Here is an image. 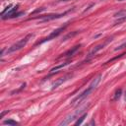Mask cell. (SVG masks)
<instances>
[{"label": "cell", "mask_w": 126, "mask_h": 126, "mask_svg": "<svg viewBox=\"0 0 126 126\" xmlns=\"http://www.w3.org/2000/svg\"><path fill=\"white\" fill-rule=\"evenodd\" d=\"M101 78H102V75H98L97 77H96L93 81H92V83L90 84V86L88 87V89L87 90H85V91L83 92V93H81L78 97H76L73 101H72V104H75L76 103H80V102H82L85 97H87L90 94H91L94 90L97 87V85H98V83L101 82Z\"/></svg>", "instance_id": "6da1fadb"}, {"label": "cell", "mask_w": 126, "mask_h": 126, "mask_svg": "<svg viewBox=\"0 0 126 126\" xmlns=\"http://www.w3.org/2000/svg\"><path fill=\"white\" fill-rule=\"evenodd\" d=\"M33 35H34L33 34H28V35H26L24 39L20 40L19 41H17L16 43H14L11 47H9L8 50H7V52H8V53H11V52H14V51H17V50L22 49V48L26 46V44L28 43V41L30 40V39L33 38Z\"/></svg>", "instance_id": "7a4b0ae2"}, {"label": "cell", "mask_w": 126, "mask_h": 126, "mask_svg": "<svg viewBox=\"0 0 126 126\" xmlns=\"http://www.w3.org/2000/svg\"><path fill=\"white\" fill-rule=\"evenodd\" d=\"M66 26L67 25H65V26H63V27H61V28H58V29H56V30H54L53 31L48 37H46V39H43L41 41H40L39 42V44H41V43H43V42H46V41H48V40H51L52 39H54V38H56V37H58V35L65 30V28H66Z\"/></svg>", "instance_id": "3957f363"}, {"label": "cell", "mask_w": 126, "mask_h": 126, "mask_svg": "<svg viewBox=\"0 0 126 126\" xmlns=\"http://www.w3.org/2000/svg\"><path fill=\"white\" fill-rule=\"evenodd\" d=\"M68 12H65L63 14H50L47 16H42L40 22H47V21H51V20H54V19H58V18H61L62 16H64L65 14H67Z\"/></svg>", "instance_id": "277c9868"}, {"label": "cell", "mask_w": 126, "mask_h": 126, "mask_svg": "<svg viewBox=\"0 0 126 126\" xmlns=\"http://www.w3.org/2000/svg\"><path fill=\"white\" fill-rule=\"evenodd\" d=\"M111 40H112V38H110V39H107V40H106V41H104V42H103V43H101V44H98V46H97L96 47H94V48H93V50H92L91 52H90V54H89V55H90V56H93V55H95L97 51H100L101 49H103V47L106 46V44L109 43V41H111Z\"/></svg>", "instance_id": "5b68a950"}, {"label": "cell", "mask_w": 126, "mask_h": 126, "mask_svg": "<svg viewBox=\"0 0 126 126\" xmlns=\"http://www.w3.org/2000/svg\"><path fill=\"white\" fill-rule=\"evenodd\" d=\"M68 78H70V75H67V76H64V77H61V78H59L58 80H56L54 83L52 84V86H51V89L52 90H54V89H56V88H58L59 86H61L64 82H66V81L68 80Z\"/></svg>", "instance_id": "8992f818"}, {"label": "cell", "mask_w": 126, "mask_h": 126, "mask_svg": "<svg viewBox=\"0 0 126 126\" xmlns=\"http://www.w3.org/2000/svg\"><path fill=\"white\" fill-rule=\"evenodd\" d=\"M77 118V116H76V114L75 113H73V114H70L69 116H67V117L64 119V120H63L62 122H60V124L59 125H68V124H70L72 121H73V120H75Z\"/></svg>", "instance_id": "52a82bcc"}, {"label": "cell", "mask_w": 126, "mask_h": 126, "mask_svg": "<svg viewBox=\"0 0 126 126\" xmlns=\"http://www.w3.org/2000/svg\"><path fill=\"white\" fill-rule=\"evenodd\" d=\"M80 44H79V46H74V47H72L71 49H69L68 51H66L65 53H64V54H62L63 56H71V55H74L75 54V53L79 50V48H80Z\"/></svg>", "instance_id": "ba28073f"}, {"label": "cell", "mask_w": 126, "mask_h": 126, "mask_svg": "<svg viewBox=\"0 0 126 126\" xmlns=\"http://www.w3.org/2000/svg\"><path fill=\"white\" fill-rule=\"evenodd\" d=\"M68 64H69V62H65V63H62V64H59V65H57V66H55V67L51 68V69H50V71H49V73H50V74L56 73V72H58V70L62 69V68H64V67H65V66H67Z\"/></svg>", "instance_id": "9c48e42d"}, {"label": "cell", "mask_w": 126, "mask_h": 126, "mask_svg": "<svg viewBox=\"0 0 126 126\" xmlns=\"http://www.w3.org/2000/svg\"><path fill=\"white\" fill-rule=\"evenodd\" d=\"M89 105H90V103H87V104H84V105H81L80 107H79V109H76V111L74 112L75 114H76V116H77V117H78V116L80 115V114H82L87 109H88V107H89Z\"/></svg>", "instance_id": "30bf717a"}, {"label": "cell", "mask_w": 126, "mask_h": 126, "mask_svg": "<svg viewBox=\"0 0 126 126\" xmlns=\"http://www.w3.org/2000/svg\"><path fill=\"white\" fill-rule=\"evenodd\" d=\"M121 95H122V91H121V89H118L117 91L115 92V94H114L113 101H118L119 98H120V97H121Z\"/></svg>", "instance_id": "8fae6325"}, {"label": "cell", "mask_w": 126, "mask_h": 126, "mask_svg": "<svg viewBox=\"0 0 126 126\" xmlns=\"http://www.w3.org/2000/svg\"><path fill=\"white\" fill-rule=\"evenodd\" d=\"M87 117V113H84L82 116H80V117L78 118V120L75 122V125H81L82 124V122L84 121V119Z\"/></svg>", "instance_id": "7c38bea8"}, {"label": "cell", "mask_w": 126, "mask_h": 126, "mask_svg": "<svg viewBox=\"0 0 126 126\" xmlns=\"http://www.w3.org/2000/svg\"><path fill=\"white\" fill-rule=\"evenodd\" d=\"M5 125H11V126H15V125H18V122L15 121V120H12V119H8V120H4L3 122Z\"/></svg>", "instance_id": "4fadbf2b"}, {"label": "cell", "mask_w": 126, "mask_h": 126, "mask_svg": "<svg viewBox=\"0 0 126 126\" xmlns=\"http://www.w3.org/2000/svg\"><path fill=\"white\" fill-rule=\"evenodd\" d=\"M80 32L79 31H75L74 33H72V34H68L67 35H65L64 38H63V40H66L67 39H69V38H72V37H74V35H76L77 34H79Z\"/></svg>", "instance_id": "5bb4252c"}, {"label": "cell", "mask_w": 126, "mask_h": 126, "mask_svg": "<svg viewBox=\"0 0 126 126\" xmlns=\"http://www.w3.org/2000/svg\"><path fill=\"white\" fill-rule=\"evenodd\" d=\"M123 16H126V11H120L114 15V17H123Z\"/></svg>", "instance_id": "9a60e30c"}, {"label": "cell", "mask_w": 126, "mask_h": 126, "mask_svg": "<svg viewBox=\"0 0 126 126\" xmlns=\"http://www.w3.org/2000/svg\"><path fill=\"white\" fill-rule=\"evenodd\" d=\"M44 10H46V8H40V9H37V10H34L32 14H35V13H40V12H42V11H44Z\"/></svg>", "instance_id": "2e32d148"}, {"label": "cell", "mask_w": 126, "mask_h": 126, "mask_svg": "<svg viewBox=\"0 0 126 126\" xmlns=\"http://www.w3.org/2000/svg\"><path fill=\"white\" fill-rule=\"evenodd\" d=\"M124 21H126V16H125V17H122L121 19H118V20H117V22H116V24H115V25H117V24H120L121 22H124Z\"/></svg>", "instance_id": "e0dca14e"}, {"label": "cell", "mask_w": 126, "mask_h": 126, "mask_svg": "<svg viewBox=\"0 0 126 126\" xmlns=\"http://www.w3.org/2000/svg\"><path fill=\"white\" fill-rule=\"evenodd\" d=\"M123 46H126V43H124V44H122V46H118L117 48H115V50H118V49H121V48H123Z\"/></svg>", "instance_id": "ac0fdd59"}, {"label": "cell", "mask_w": 126, "mask_h": 126, "mask_svg": "<svg viewBox=\"0 0 126 126\" xmlns=\"http://www.w3.org/2000/svg\"><path fill=\"white\" fill-rule=\"evenodd\" d=\"M9 112V110H7V111H4V112H2L1 113V115H0V117H3V116L5 115V113H8Z\"/></svg>", "instance_id": "d6986e66"}, {"label": "cell", "mask_w": 126, "mask_h": 126, "mask_svg": "<svg viewBox=\"0 0 126 126\" xmlns=\"http://www.w3.org/2000/svg\"><path fill=\"white\" fill-rule=\"evenodd\" d=\"M60 1H69V0H60Z\"/></svg>", "instance_id": "ffe728a7"}, {"label": "cell", "mask_w": 126, "mask_h": 126, "mask_svg": "<svg viewBox=\"0 0 126 126\" xmlns=\"http://www.w3.org/2000/svg\"><path fill=\"white\" fill-rule=\"evenodd\" d=\"M125 101H126V92H125Z\"/></svg>", "instance_id": "44dd1931"}, {"label": "cell", "mask_w": 126, "mask_h": 126, "mask_svg": "<svg viewBox=\"0 0 126 126\" xmlns=\"http://www.w3.org/2000/svg\"><path fill=\"white\" fill-rule=\"evenodd\" d=\"M118 1H123V0H118Z\"/></svg>", "instance_id": "7402d4cb"}]
</instances>
